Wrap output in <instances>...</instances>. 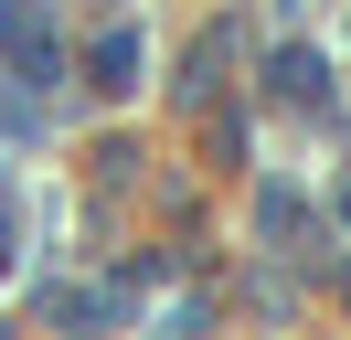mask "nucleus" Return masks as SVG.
Listing matches in <instances>:
<instances>
[{
    "mask_svg": "<svg viewBox=\"0 0 351 340\" xmlns=\"http://www.w3.org/2000/svg\"><path fill=\"white\" fill-rule=\"evenodd\" d=\"M138 75H149V53H138V32H96V53H86V85H96V96H128Z\"/></svg>",
    "mask_w": 351,
    "mask_h": 340,
    "instance_id": "1",
    "label": "nucleus"
},
{
    "mask_svg": "<svg viewBox=\"0 0 351 340\" xmlns=\"http://www.w3.org/2000/svg\"><path fill=\"white\" fill-rule=\"evenodd\" d=\"M277 96H287V106H330V75H319V53H277Z\"/></svg>",
    "mask_w": 351,
    "mask_h": 340,
    "instance_id": "2",
    "label": "nucleus"
},
{
    "mask_svg": "<svg viewBox=\"0 0 351 340\" xmlns=\"http://www.w3.org/2000/svg\"><path fill=\"white\" fill-rule=\"evenodd\" d=\"M32 21H43L32 0H0V53H11V42H32Z\"/></svg>",
    "mask_w": 351,
    "mask_h": 340,
    "instance_id": "3",
    "label": "nucleus"
},
{
    "mask_svg": "<svg viewBox=\"0 0 351 340\" xmlns=\"http://www.w3.org/2000/svg\"><path fill=\"white\" fill-rule=\"evenodd\" d=\"M341 223H351V191H341Z\"/></svg>",
    "mask_w": 351,
    "mask_h": 340,
    "instance_id": "4",
    "label": "nucleus"
}]
</instances>
